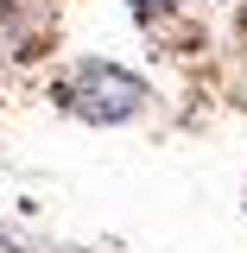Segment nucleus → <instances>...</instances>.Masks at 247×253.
<instances>
[{
	"label": "nucleus",
	"mask_w": 247,
	"mask_h": 253,
	"mask_svg": "<svg viewBox=\"0 0 247 253\" xmlns=\"http://www.w3.org/2000/svg\"><path fill=\"white\" fill-rule=\"evenodd\" d=\"M51 101H57L63 114L89 121V126H121V121H133V114L152 101V89H146V76H133L127 63L83 57V63H70V70L57 76Z\"/></svg>",
	"instance_id": "obj_1"
},
{
	"label": "nucleus",
	"mask_w": 247,
	"mask_h": 253,
	"mask_svg": "<svg viewBox=\"0 0 247 253\" xmlns=\"http://www.w3.org/2000/svg\"><path fill=\"white\" fill-rule=\"evenodd\" d=\"M127 6H133V19H140V26H158L165 13H184V0H127Z\"/></svg>",
	"instance_id": "obj_2"
}]
</instances>
